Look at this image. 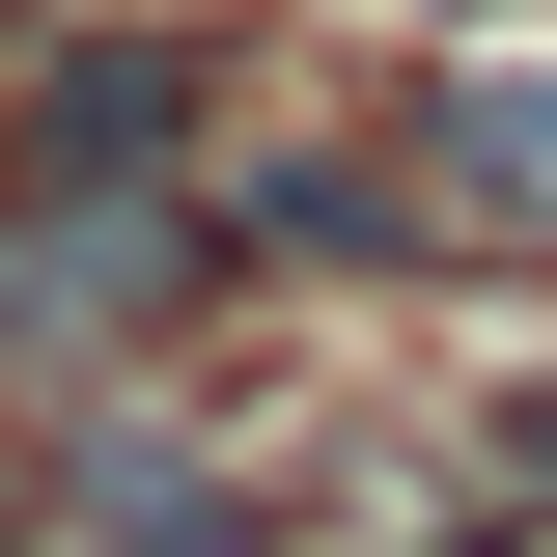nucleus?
<instances>
[{
    "instance_id": "nucleus-1",
    "label": "nucleus",
    "mask_w": 557,
    "mask_h": 557,
    "mask_svg": "<svg viewBox=\"0 0 557 557\" xmlns=\"http://www.w3.org/2000/svg\"><path fill=\"white\" fill-rule=\"evenodd\" d=\"M223 139V28H57L0 84V196H196Z\"/></svg>"
},
{
    "instance_id": "nucleus-2",
    "label": "nucleus",
    "mask_w": 557,
    "mask_h": 557,
    "mask_svg": "<svg viewBox=\"0 0 557 557\" xmlns=\"http://www.w3.org/2000/svg\"><path fill=\"white\" fill-rule=\"evenodd\" d=\"M57 474V557H278V474L223 446V418H84V446H28Z\"/></svg>"
},
{
    "instance_id": "nucleus-3",
    "label": "nucleus",
    "mask_w": 557,
    "mask_h": 557,
    "mask_svg": "<svg viewBox=\"0 0 557 557\" xmlns=\"http://www.w3.org/2000/svg\"><path fill=\"white\" fill-rule=\"evenodd\" d=\"M223 251H251V278H418V251H446L418 112L391 139H251V168H223Z\"/></svg>"
},
{
    "instance_id": "nucleus-4",
    "label": "nucleus",
    "mask_w": 557,
    "mask_h": 557,
    "mask_svg": "<svg viewBox=\"0 0 557 557\" xmlns=\"http://www.w3.org/2000/svg\"><path fill=\"white\" fill-rule=\"evenodd\" d=\"M418 196H446V251H557V84H418Z\"/></svg>"
},
{
    "instance_id": "nucleus-5",
    "label": "nucleus",
    "mask_w": 557,
    "mask_h": 557,
    "mask_svg": "<svg viewBox=\"0 0 557 557\" xmlns=\"http://www.w3.org/2000/svg\"><path fill=\"white\" fill-rule=\"evenodd\" d=\"M474 502H502V530H557V391H502V418H474Z\"/></svg>"
},
{
    "instance_id": "nucleus-6",
    "label": "nucleus",
    "mask_w": 557,
    "mask_h": 557,
    "mask_svg": "<svg viewBox=\"0 0 557 557\" xmlns=\"http://www.w3.org/2000/svg\"><path fill=\"white\" fill-rule=\"evenodd\" d=\"M0 557H57V474H0Z\"/></svg>"
},
{
    "instance_id": "nucleus-7",
    "label": "nucleus",
    "mask_w": 557,
    "mask_h": 557,
    "mask_svg": "<svg viewBox=\"0 0 557 557\" xmlns=\"http://www.w3.org/2000/svg\"><path fill=\"white\" fill-rule=\"evenodd\" d=\"M418 557H502V502H446V530H418Z\"/></svg>"
},
{
    "instance_id": "nucleus-8",
    "label": "nucleus",
    "mask_w": 557,
    "mask_h": 557,
    "mask_svg": "<svg viewBox=\"0 0 557 557\" xmlns=\"http://www.w3.org/2000/svg\"><path fill=\"white\" fill-rule=\"evenodd\" d=\"M418 28H502V0H418Z\"/></svg>"
}]
</instances>
